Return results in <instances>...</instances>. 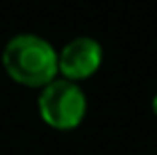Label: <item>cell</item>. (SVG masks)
Wrapping results in <instances>:
<instances>
[{"label": "cell", "instance_id": "cell-3", "mask_svg": "<svg viewBox=\"0 0 157 155\" xmlns=\"http://www.w3.org/2000/svg\"><path fill=\"white\" fill-rule=\"evenodd\" d=\"M101 60L104 52L100 42L90 36H78L70 40L58 54V74H62L64 80L70 81L86 80L98 72Z\"/></svg>", "mask_w": 157, "mask_h": 155}, {"label": "cell", "instance_id": "cell-4", "mask_svg": "<svg viewBox=\"0 0 157 155\" xmlns=\"http://www.w3.org/2000/svg\"><path fill=\"white\" fill-rule=\"evenodd\" d=\"M151 109H153V113H155V117H157V93L153 96V100H151Z\"/></svg>", "mask_w": 157, "mask_h": 155}, {"label": "cell", "instance_id": "cell-2", "mask_svg": "<svg viewBox=\"0 0 157 155\" xmlns=\"http://www.w3.org/2000/svg\"><path fill=\"white\" fill-rule=\"evenodd\" d=\"M88 101L76 81L56 78L38 96V113L46 125L60 131L76 129L84 121Z\"/></svg>", "mask_w": 157, "mask_h": 155}, {"label": "cell", "instance_id": "cell-1", "mask_svg": "<svg viewBox=\"0 0 157 155\" xmlns=\"http://www.w3.org/2000/svg\"><path fill=\"white\" fill-rule=\"evenodd\" d=\"M2 66L16 84L42 89L58 78V52L36 34H18L4 46Z\"/></svg>", "mask_w": 157, "mask_h": 155}]
</instances>
